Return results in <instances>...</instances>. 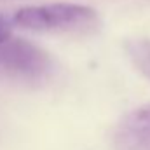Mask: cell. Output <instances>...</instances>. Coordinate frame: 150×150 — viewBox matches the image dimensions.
<instances>
[{
  "instance_id": "obj_5",
  "label": "cell",
  "mask_w": 150,
  "mask_h": 150,
  "mask_svg": "<svg viewBox=\"0 0 150 150\" xmlns=\"http://www.w3.org/2000/svg\"><path fill=\"white\" fill-rule=\"evenodd\" d=\"M12 37V30H11V21L5 19L4 16H0V44L5 42L7 38Z\"/></svg>"
},
{
  "instance_id": "obj_2",
  "label": "cell",
  "mask_w": 150,
  "mask_h": 150,
  "mask_svg": "<svg viewBox=\"0 0 150 150\" xmlns=\"http://www.w3.org/2000/svg\"><path fill=\"white\" fill-rule=\"evenodd\" d=\"M51 70L45 51L23 38H7L0 44V74L19 79H42Z\"/></svg>"
},
{
  "instance_id": "obj_4",
  "label": "cell",
  "mask_w": 150,
  "mask_h": 150,
  "mask_svg": "<svg viewBox=\"0 0 150 150\" xmlns=\"http://www.w3.org/2000/svg\"><path fill=\"white\" fill-rule=\"evenodd\" d=\"M126 51L133 65L150 80V40L145 38L129 40L126 44Z\"/></svg>"
},
{
  "instance_id": "obj_3",
  "label": "cell",
  "mask_w": 150,
  "mask_h": 150,
  "mask_svg": "<svg viewBox=\"0 0 150 150\" xmlns=\"http://www.w3.org/2000/svg\"><path fill=\"white\" fill-rule=\"evenodd\" d=\"M115 150H150V103L126 113L113 133Z\"/></svg>"
},
{
  "instance_id": "obj_1",
  "label": "cell",
  "mask_w": 150,
  "mask_h": 150,
  "mask_svg": "<svg viewBox=\"0 0 150 150\" xmlns=\"http://www.w3.org/2000/svg\"><path fill=\"white\" fill-rule=\"evenodd\" d=\"M12 21L33 32H82L94 26L96 11L82 4H44L16 11Z\"/></svg>"
}]
</instances>
